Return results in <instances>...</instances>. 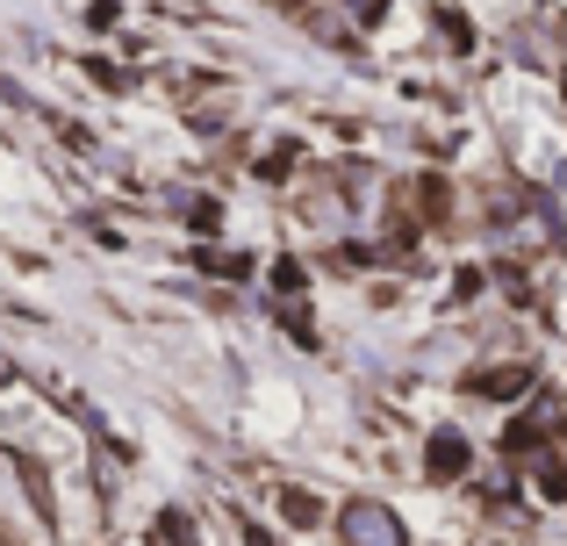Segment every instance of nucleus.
<instances>
[{
    "instance_id": "nucleus-1",
    "label": "nucleus",
    "mask_w": 567,
    "mask_h": 546,
    "mask_svg": "<svg viewBox=\"0 0 567 546\" xmlns=\"http://www.w3.org/2000/svg\"><path fill=\"white\" fill-rule=\"evenodd\" d=\"M338 539H346V546H410L402 518L381 504V496H352V504L338 511Z\"/></svg>"
},
{
    "instance_id": "nucleus-2",
    "label": "nucleus",
    "mask_w": 567,
    "mask_h": 546,
    "mask_svg": "<svg viewBox=\"0 0 567 546\" xmlns=\"http://www.w3.org/2000/svg\"><path fill=\"white\" fill-rule=\"evenodd\" d=\"M460 467H467V446H460L453 432H439V439H431V475H439V482H453Z\"/></svg>"
},
{
    "instance_id": "nucleus-3",
    "label": "nucleus",
    "mask_w": 567,
    "mask_h": 546,
    "mask_svg": "<svg viewBox=\"0 0 567 546\" xmlns=\"http://www.w3.org/2000/svg\"><path fill=\"white\" fill-rule=\"evenodd\" d=\"M280 511H288V525H317V518H323L309 490H288V496H280Z\"/></svg>"
}]
</instances>
